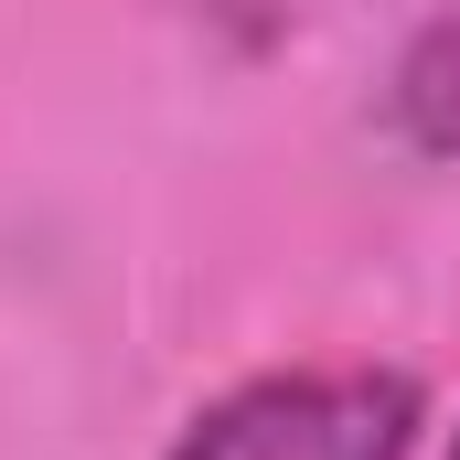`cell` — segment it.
I'll list each match as a JSON object with an SVG mask.
<instances>
[{
  "label": "cell",
  "mask_w": 460,
  "mask_h": 460,
  "mask_svg": "<svg viewBox=\"0 0 460 460\" xmlns=\"http://www.w3.org/2000/svg\"><path fill=\"white\" fill-rule=\"evenodd\" d=\"M450 460H460V450H450Z\"/></svg>",
  "instance_id": "3957f363"
},
{
  "label": "cell",
  "mask_w": 460,
  "mask_h": 460,
  "mask_svg": "<svg viewBox=\"0 0 460 460\" xmlns=\"http://www.w3.org/2000/svg\"><path fill=\"white\" fill-rule=\"evenodd\" d=\"M385 118H396V139H407V150L460 161V0H439V11L418 22V43L396 54Z\"/></svg>",
  "instance_id": "7a4b0ae2"
},
{
  "label": "cell",
  "mask_w": 460,
  "mask_h": 460,
  "mask_svg": "<svg viewBox=\"0 0 460 460\" xmlns=\"http://www.w3.org/2000/svg\"><path fill=\"white\" fill-rule=\"evenodd\" d=\"M429 429L418 375L396 364H289V375H246L215 396L172 460H407Z\"/></svg>",
  "instance_id": "6da1fadb"
}]
</instances>
